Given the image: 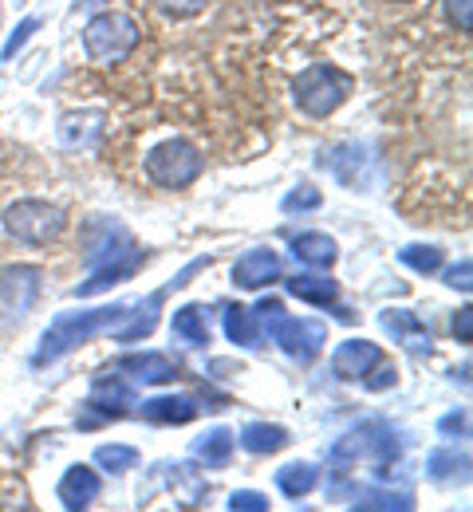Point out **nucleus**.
Instances as JSON below:
<instances>
[{"label":"nucleus","instance_id":"obj_41","mask_svg":"<svg viewBox=\"0 0 473 512\" xmlns=\"http://www.w3.org/2000/svg\"><path fill=\"white\" fill-rule=\"evenodd\" d=\"M79 4H99V0H75V8H79Z\"/></svg>","mask_w":473,"mask_h":512},{"label":"nucleus","instance_id":"obj_39","mask_svg":"<svg viewBox=\"0 0 473 512\" xmlns=\"http://www.w3.org/2000/svg\"><path fill=\"white\" fill-rule=\"evenodd\" d=\"M371 371H375V379H363V386H367V390H387V386L399 383V371H395V367H383V363H375Z\"/></svg>","mask_w":473,"mask_h":512},{"label":"nucleus","instance_id":"obj_1","mask_svg":"<svg viewBox=\"0 0 473 512\" xmlns=\"http://www.w3.org/2000/svg\"><path fill=\"white\" fill-rule=\"evenodd\" d=\"M127 304H103V308H79V312H60L40 335V347L32 355V367H48L56 359L71 355L75 347L91 343L95 335H111L119 323L127 320Z\"/></svg>","mask_w":473,"mask_h":512},{"label":"nucleus","instance_id":"obj_31","mask_svg":"<svg viewBox=\"0 0 473 512\" xmlns=\"http://www.w3.org/2000/svg\"><path fill=\"white\" fill-rule=\"evenodd\" d=\"M95 465H99V469H107V473H127V469H135L138 465V449L119 446V442L99 446L95 449Z\"/></svg>","mask_w":473,"mask_h":512},{"label":"nucleus","instance_id":"obj_17","mask_svg":"<svg viewBox=\"0 0 473 512\" xmlns=\"http://www.w3.org/2000/svg\"><path fill=\"white\" fill-rule=\"evenodd\" d=\"M272 280H280V256L272 249H249V253L237 256V264H233V284L237 288L257 292Z\"/></svg>","mask_w":473,"mask_h":512},{"label":"nucleus","instance_id":"obj_16","mask_svg":"<svg viewBox=\"0 0 473 512\" xmlns=\"http://www.w3.org/2000/svg\"><path fill=\"white\" fill-rule=\"evenodd\" d=\"M138 414L150 426H186L202 414V406H198L194 394H158V398H146Z\"/></svg>","mask_w":473,"mask_h":512},{"label":"nucleus","instance_id":"obj_29","mask_svg":"<svg viewBox=\"0 0 473 512\" xmlns=\"http://www.w3.org/2000/svg\"><path fill=\"white\" fill-rule=\"evenodd\" d=\"M355 509H414V497L410 493H395V489H359L355 493V501H351Z\"/></svg>","mask_w":473,"mask_h":512},{"label":"nucleus","instance_id":"obj_19","mask_svg":"<svg viewBox=\"0 0 473 512\" xmlns=\"http://www.w3.org/2000/svg\"><path fill=\"white\" fill-rule=\"evenodd\" d=\"M103 111H71L60 119V146H68V150H87V146H95L99 142V134H103Z\"/></svg>","mask_w":473,"mask_h":512},{"label":"nucleus","instance_id":"obj_36","mask_svg":"<svg viewBox=\"0 0 473 512\" xmlns=\"http://www.w3.org/2000/svg\"><path fill=\"white\" fill-rule=\"evenodd\" d=\"M446 20L458 28V32H470L473 24V0H446Z\"/></svg>","mask_w":473,"mask_h":512},{"label":"nucleus","instance_id":"obj_27","mask_svg":"<svg viewBox=\"0 0 473 512\" xmlns=\"http://www.w3.org/2000/svg\"><path fill=\"white\" fill-rule=\"evenodd\" d=\"M426 473H430V481H438V485H458V481L470 477V457L458 453V449H434V453L426 457Z\"/></svg>","mask_w":473,"mask_h":512},{"label":"nucleus","instance_id":"obj_34","mask_svg":"<svg viewBox=\"0 0 473 512\" xmlns=\"http://www.w3.org/2000/svg\"><path fill=\"white\" fill-rule=\"evenodd\" d=\"M154 4H158V12L170 16V20H190V16L205 12L209 0H154Z\"/></svg>","mask_w":473,"mask_h":512},{"label":"nucleus","instance_id":"obj_26","mask_svg":"<svg viewBox=\"0 0 473 512\" xmlns=\"http://www.w3.org/2000/svg\"><path fill=\"white\" fill-rule=\"evenodd\" d=\"M379 323H383V331L387 335H395V343H414L418 351H426L430 355V335H426V327H422V320L414 316V312H406V308H391V312H383L379 316Z\"/></svg>","mask_w":473,"mask_h":512},{"label":"nucleus","instance_id":"obj_21","mask_svg":"<svg viewBox=\"0 0 473 512\" xmlns=\"http://www.w3.org/2000/svg\"><path fill=\"white\" fill-rule=\"evenodd\" d=\"M292 256L308 268H332L339 260V245L328 233H296L292 237Z\"/></svg>","mask_w":473,"mask_h":512},{"label":"nucleus","instance_id":"obj_38","mask_svg":"<svg viewBox=\"0 0 473 512\" xmlns=\"http://www.w3.org/2000/svg\"><path fill=\"white\" fill-rule=\"evenodd\" d=\"M473 276V264L470 260H462V264H454V268H446V284H450V288H462V292H470V280Z\"/></svg>","mask_w":473,"mask_h":512},{"label":"nucleus","instance_id":"obj_28","mask_svg":"<svg viewBox=\"0 0 473 512\" xmlns=\"http://www.w3.org/2000/svg\"><path fill=\"white\" fill-rule=\"evenodd\" d=\"M225 335H229L237 347H257V343H261V323L253 316V308L229 304V308H225Z\"/></svg>","mask_w":473,"mask_h":512},{"label":"nucleus","instance_id":"obj_35","mask_svg":"<svg viewBox=\"0 0 473 512\" xmlns=\"http://www.w3.org/2000/svg\"><path fill=\"white\" fill-rule=\"evenodd\" d=\"M229 509L233 512H269V497L257 489H237L229 493Z\"/></svg>","mask_w":473,"mask_h":512},{"label":"nucleus","instance_id":"obj_20","mask_svg":"<svg viewBox=\"0 0 473 512\" xmlns=\"http://www.w3.org/2000/svg\"><path fill=\"white\" fill-rule=\"evenodd\" d=\"M284 292L296 296L300 304H312V308H332L339 300V284L332 276H316V272H300L292 280H284Z\"/></svg>","mask_w":473,"mask_h":512},{"label":"nucleus","instance_id":"obj_9","mask_svg":"<svg viewBox=\"0 0 473 512\" xmlns=\"http://www.w3.org/2000/svg\"><path fill=\"white\" fill-rule=\"evenodd\" d=\"M202 268H209V256H198V260H190L166 288H158V292H150L142 304H135L131 312H127V320L119 323L115 331H111V339L115 343H138V339H146L154 327H158V312H162V304H166V296L170 292H178V288H186L190 284V276H198Z\"/></svg>","mask_w":473,"mask_h":512},{"label":"nucleus","instance_id":"obj_40","mask_svg":"<svg viewBox=\"0 0 473 512\" xmlns=\"http://www.w3.org/2000/svg\"><path fill=\"white\" fill-rule=\"evenodd\" d=\"M454 339H458V343H470V339H473V308H470V304H466V308L454 316Z\"/></svg>","mask_w":473,"mask_h":512},{"label":"nucleus","instance_id":"obj_33","mask_svg":"<svg viewBox=\"0 0 473 512\" xmlns=\"http://www.w3.org/2000/svg\"><path fill=\"white\" fill-rule=\"evenodd\" d=\"M36 32H40V20H36V16L20 20V24L8 32V40H4V48H0V60H4V64H8V60H16V52H20V48H24V44H28Z\"/></svg>","mask_w":473,"mask_h":512},{"label":"nucleus","instance_id":"obj_15","mask_svg":"<svg viewBox=\"0 0 473 512\" xmlns=\"http://www.w3.org/2000/svg\"><path fill=\"white\" fill-rule=\"evenodd\" d=\"M99 493H103V477L91 469V465H71L68 473L60 477V485H56V497H60V505L64 509H91L95 501H99Z\"/></svg>","mask_w":473,"mask_h":512},{"label":"nucleus","instance_id":"obj_23","mask_svg":"<svg viewBox=\"0 0 473 512\" xmlns=\"http://www.w3.org/2000/svg\"><path fill=\"white\" fill-rule=\"evenodd\" d=\"M237 442H241V449H249L257 457H269V453H280V449L288 446L292 434L284 426H276V422H249Z\"/></svg>","mask_w":473,"mask_h":512},{"label":"nucleus","instance_id":"obj_11","mask_svg":"<svg viewBox=\"0 0 473 512\" xmlns=\"http://www.w3.org/2000/svg\"><path fill=\"white\" fill-rule=\"evenodd\" d=\"M83 260H87V268H99V264H107V260H115V256L131 253L138 249V241L131 237V229L123 225V221H115V217H95L87 229H83Z\"/></svg>","mask_w":473,"mask_h":512},{"label":"nucleus","instance_id":"obj_2","mask_svg":"<svg viewBox=\"0 0 473 512\" xmlns=\"http://www.w3.org/2000/svg\"><path fill=\"white\" fill-rule=\"evenodd\" d=\"M253 316L261 323V331L269 335L272 343L288 355V359H296V363H312L320 351H324V343H328V327L320 320H304V316H284V304L280 300H261L257 308H253Z\"/></svg>","mask_w":473,"mask_h":512},{"label":"nucleus","instance_id":"obj_14","mask_svg":"<svg viewBox=\"0 0 473 512\" xmlns=\"http://www.w3.org/2000/svg\"><path fill=\"white\" fill-rule=\"evenodd\" d=\"M142 264H146V253H142V249H131V253L115 256V260H107V264L91 268V276H87L83 284H75V288H71V296H79V300H83V296H99V292H107V288H115V284H127Z\"/></svg>","mask_w":473,"mask_h":512},{"label":"nucleus","instance_id":"obj_18","mask_svg":"<svg viewBox=\"0 0 473 512\" xmlns=\"http://www.w3.org/2000/svg\"><path fill=\"white\" fill-rule=\"evenodd\" d=\"M328 154L332 158H324V166L336 174L339 186H347V190H363L367 186V150L359 142H343Z\"/></svg>","mask_w":473,"mask_h":512},{"label":"nucleus","instance_id":"obj_3","mask_svg":"<svg viewBox=\"0 0 473 512\" xmlns=\"http://www.w3.org/2000/svg\"><path fill=\"white\" fill-rule=\"evenodd\" d=\"M355 79L332 64H312L308 71H300V79L292 83V99L308 119H328L347 103Z\"/></svg>","mask_w":473,"mask_h":512},{"label":"nucleus","instance_id":"obj_12","mask_svg":"<svg viewBox=\"0 0 473 512\" xmlns=\"http://www.w3.org/2000/svg\"><path fill=\"white\" fill-rule=\"evenodd\" d=\"M115 371H127L135 383L146 386H162V383H174L182 379V363L166 351H135V355H123L115 359Z\"/></svg>","mask_w":473,"mask_h":512},{"label":"nucleus","instance_id":"obj_4","mask_svg":"<svg viewBox=\"0 0 473 512\" xmlns=\"http://www.w3.org/2000/svg\"><path fill=\"white\" fill-rule=\"evenodd\" d=\"M142 170H146V178H150L158 190H186V186H194V182L202 178L205 158L194 142H186V138H166V142H158V146L146 154Z\"/></svg>","mask_w":473,"mask_h":512},{"label":"nucleus","instance_id":"obj_6","mask_svg":"<svg viewBox=\"0 0 473 512\" xmlns=\"http://www.w3.org/2000/svg\"><path fill=\"white\" fill-rule=\"evenodd\" d=\"M138 24L127 12H95L83 28V52L95 60V64H119L127 60L138 48Z\"/></svg>","mask_w":473,"mask_h":512},{"label":"nucleus","instance_id":"obj_13","mask_svg":"<svg viewBox=\"0 0 473 512\" xmlns=\"http://www.w3.org/2000/svg\"><path fill=\"white\" fill-rule=\"evenodd\" d=\"M375 363H383V347L371 339H343L332 351V371L343 383H363Z\"/></svg>","mask_w":473,"mask_h":512},{"label":"nucleus","instance_id":"obj_30","mask_svg":"<svg viewBox=\"0 0 473 512\" xmlns=\"http://www.w3.org/2000/svg\"><path fill=\"white\" fill-rule=\"evenodd\" d=\"M399 260H403L410 272H418V276H430V272H438L442 268V249L438 245H406L399 249Z\"/></svg>","mask_w":473,"mask_h":512},{"label":"nucleus","instance_id":"obj_25","mask_svg":"<svg viewBox=\"0 0 473 512\" xmlns=\"http://www.w3.org/2000/svg\"><path fill=\"white\" fill-rule=\"evenodd\" d=\"M170 331H174V339L186 343V347H209V320H205L202 304L178 308L174 320H170Z\"/></svg>","mask_w":473,"mask_h":512},{"label":"nucleus","instance_id":"obj_32","mask_svg":"<svg viewBox=\"0 0 473 512\" xmlns=\"http://www.w3.org/2000/svg\"><path fill=\"white\" fill-rule=\"evenodd\" d=\"M320 205H324V193L316 190V186H308V182H300L296 190H288L284 201H280L284 213H312V209H320Z\"/></svg>","mask_w":473,"mask_h":512},{"label":"nucleus","instance_id":"obj_24","mask_svg":"<svg viewBox=\"0 0 473 512\" xmlns=\"http://www.w3.org/2000/svg\"><path fill=\"white\" fill-rule=\"evenodd\" d=\"M316 485H320V469H316L312 461H292V465L276 469V489H280L288 501H304Z\"/></svg>","mask_w":473,"mask_h":512},{"label":"nucleus","instance_id":"obj_5","mask_svg":"<svg viewBox=\"0 0 473 512\" xmlns=\"http://www.w3.org/2000/svg\"><path fill=\"white\" fill-rule=\"evenodd\" d=\"M4 225H8V233H12L20 245H28V249H44V245H52V241L64 237V229H68V213H64L60 205H52V201L24 197V201L8 205Z\"/></svg>","mask_w":473,"mask_h":512},{"label":"nucleus","instance_id":"obj_7","mask_svg":"<svg viewBox=\"0 0 473 512\" xmlns=\"http://www.w3.org/2000/svg\"><path fill=\"white\" fill-rule=\"evenodd\" d=\"M399 438H395V430L387 426V422H359V426H351L343 438H336V446L328 449V457L336 461V465H355V461H363V457H371L375 465H379V473H387V465L391 461H399Z\"/></svg>","mask_w":473,"mask_h":512},{"label":"nucleus","instance_id":"obj_22","mask_svg":"<svg viewBox=\"0 0 473 512\" xmlns=\"http://www.w3.org/2000/svg\"><path fill=\"white\" fill-rule=\"evenodd\" d=\"M233 449H237V434L225 430V426H213V430H205L202 438L194 442V457L202 461L205 469H225Z\"/></svg>","mask_w":473,"mask_h":512},{"label":"nucleus","instance_id":"obj_10","mask_svg":"<svg viewBox=\"0 0 473 512\" xmlns=\"http://www.w3.org/2000/svg\"><path fill=\"white\" fill-rule=\"evenodd\" d=\"M44 272L36 264H8L0 268V327L20 323L40 300Z\"/></svg>","mask_w":473,"mask_h":512},{"label":"nucleus","instance_id":"obj_37","mask_svg":"<svg viewBox=\"0 0 473 512\" xmlns=\"http://www.w3.org/2000/svg\"><path fill=\"white\" fill-rule=\"evenodd\" d=\"M438 434H442V438H466V434H470V414H466V410L446 414V418L438 422Z\"/></svg>","mask_w":473,"mask_h":512},{"label":"nucleus","instance_id":"obj_8","mask_svg":"<svg viewBox=\"0 0 473 512\" xmlns=\"http://www.w3.org/2000/svg\"><path fill=\"white\" fill-rule=\"evenodd\" d=\"M127 406H135V386L119 379V375H111V371H99V379L91 386V398L75 414V426L79 430H99L107 422L127 418Z\"/></svg>","mask_w":473,"mask_h":512}]
</instances>
